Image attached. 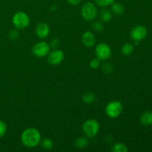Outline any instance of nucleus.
Here are the masks:
<instances>
[{"label":"nucleus","mask_w":152,"mask_h":152,"mask_svg":"<svg viewBox=\"0 0 152 152\" xmlns=\"http://www.w3.org/2000/svg\"><path fill=\"white\" fill-rule=\"evenodd\" d=\"M99 65H100V60L98 58L93 59L90 62L91 68H93V69H96V68H99Z\"/></svg>","instance_id":"nucleus-24"},{"label":"nucleus","mask_w":152,"mask_h":152,"mask_svg":"<svg viewBox=\"0 0 152 152\" xmlns=\"http://www.w3.org/2000/svg\"><path fill=\"white\" fill-rule=\"evenodd\" d=\"M111 151L114 152H127L128 148L125 144L118 142V143L114 144L113 148H111Z\"/></svg>","instance_id":"nucleus-17"},{"label":"nucleus","mask_w":152,"mask_h":152,"mask_svg":"<svg viewBox=\"0 0 152 152\" xmlns=\"http://www.w3.org/2000/svg\"><path fill=\"white\" fill-rule=\"evenodd\" d=\"M123 110V104L121 102L117 100L111 101L108 102V105L105 107V114H107L108 117L110 118H117L121 114L122 111Z\"/></svg>","instance_id":"nucleus-3"},{"label":"nucleus","mask_w":152,"mask_h":152,"mask_svg":"<svg viewBox=\"0 0 152 152\" xmlns=\"http://www.w3.org/2000/svg\"><path fill=\"white\" fill-rule=\"evenodd\" d=\"M41 145L44 149L50 150L53 147V142L50 138H45L41 141Z\"/></svg>","instance_id":"nucleus-19"},{"label":"nucleus","mask_w":152,"mask_h":152,"mask_svg":"<svg viewBox=\"0 0 152 152\" xmlns=\"http://www.w3.org/2000/svg\"><path fill=\"white\" fill-rule=\"evenodd\" d=\"M12 22L13 25L18 29H25L29 25L30 18L25 12L19 11L13 16Z\"/></svg>","instance_id":"nucleus-4"},{"label":"nucleus","mask_w":152,"mask_h":152,"mask_svg":"<svg viewBox=\"0 0 152 152\" xmlns=\"http://www.w3.org/2000/svg\"><path fill=\"white\" fill-rule=\"evenodd\" d=\"M96 56L99 60H106L111 56V48L106 43H99L96 47Z\"/></svg>","instance_id":"nucleus-7"},{"label":"nucleus","mask_w":152,"mask_h":152,"mask_svg":"<svg viewBox=\"0 0 152 152\" xmlns=\"http://www.w3.org/2000/svg\"><path fill=\"white\" fill-rule=\"evenodd\" d=\"M81 14L85 20L93 21L97 16V9L94 3L86 2L82 7Z\"/></svg>","instance_id":"nucleus-5"},{"label":"nucleus","mask_w":152,"mask_h":152,"mask_svg":"<svg viewBox=\"0 0 152 152\" xmlns=\"http://www.w3.org/2000/svg\"><path fill=\"white\" fill-rule=\"evenodd\" d=\"M97 5L100 7H106V6L111 5L114 2V0H95Z\"/></svg>","instance_id":"nucleus-21"},{"label":"nucleus","mask_w":152,"mask_h":152,"mask_svg":"<svg viewBox=\"0 0 152 152\" xmlns=\"http://www.w3.org/2000/svg\"><path fill=\"white\" fill-rule=\"evenodd\" d=\"M134 47L132 44L131 43H126L123 45L121 48V52L123 54L126 55V56H129L131 55L134 51Z\"/></svg>","instance_id":"nucleus-16"},{"label":"nucleus","mask_w":152,"mask_h":152,"mask_svg":"<svg viewBox=\"0 0 152 152\" xmlns=\"http://www.w3.org/2000/svg\"><path fill=\"white\" fill-rule=\"evenodd\" d=\"M147 34H148V31L145 26L137 25L134 27L131 31L130 37L135 44H138L139 42L143 40L147 37Z\"/></svg>","instance_id":"nucleus-6"},{"label":"nucleus","mask_w":152,"mask_h":152,"mask_svg":"<svg viewBox=\"0 0 152 152\" xmlns=\"http://www.w3.org/2000/svg\"><path fill=\"white\" fill-rule=\"evenodd\" d=\"M67 1L71 5H77L81 2L82 0H67Z\"/></svg>","instance_id":"nucleus-27"},{"label":"nucleus","mask_w":152,"mask_h":152,"mask_svg":"<svg viewBox=\"0 0 152 152\" xmlns=\"http://www.w3.org/2000/svg\"><path fill=\"white\" fill-rule=\"evenodd\" d=\"M83 102L86 104H91L95 101V95L92 92H88L83 96Z\"/></svg>","instance_id":"nucleus-18"},{"label":"nucleus","mask_w":152,"mask_h":152,"mask_svg":"<svg viewBox=\"0 0 152 152\" xmlns=\"http://www.w3.org/2000/svg\"><path fill=\"white\" fill-rule=\"evenodd\" d=\"M59 45V41L58 39H53L51 42H50V45L53 48H56L58 47Z\"/></svg>","instance_id":"nucleus-25"},{"label":"nucleus","mask_w":152,"mask_h":152,"mask_svg":"<svg viewBox=\"0 0 152 152\" xmlns=\"http://www.w3.org/2000/svg\"><path fill=\"white\" fill-rule=\"evenodd\" d=\"M21 142L27 148H35L41 142V134L35 128H28L22 132Z\"/></svg>","instance_id":"nucleus-1"},{"label":"nucleus","mask_w":152,"mask_h":152,"mask_svg":"<svg viewBox=\"0 0 152 152\" xmlns=\"http://www.w3.org/2000/svg\"><path fill=\"white\" fill-rule=\"evenodd\" d=\"M18 37V32L15 30H13L10 32V38L11 39H15L16 38H17Z\"/></svg>","instance_id":"nucleus-26"},{"label":"nucleus","mask_w":152,"mask_h":152,"mask_svg":"<svg viewBox=\"0 0 152 152\" xmlns=\"http://www.w3.org/2000/svg\"><path fill=\"white\" fill-rule=\"evenodd\" d=\"M82 42L87 48H91L95 44V36L91 31H86L82 36Z\"/></svg>","instance_id":"nucleus-11"},{"label":"nucleus","mask_w":152,"mask_h":152,"mask_svg":"<svg viewBox=\"0 0 152 152\" xmlns=\"http://www.w3.org/2000/svg\"><path fill=\"white\" fill-rule=\"evenodd\" d=\"M124 6L120 2H114L111 4V10L112 13L116 15H121L124 13Z\"/></svg>","instance_id":"nucleus-14"},{"label":"nucleus","mask_w":152,"mask_h":152,"mask_svg":"<svg viewBox=\"0 0 152 152\" xmlns=\"http://www.w3.org/2000/svg\"><path fill=\"white\" fill-rule=\"evenodd\" d=\"M99 16L102 22H108L112 19V12L107 9H102L99 13Z\"/></svg>","instance_id":"nucleus-13"},{"label":"nucleus","mask_w":152,"mask_h":152,"mask_svg":"<svg viewBox=\"0 0 152 152\" xmlns=\"http://www.w3.org/2000/svg\"><path fill=\"white\" fill-rule=\"evenodd\" d=\"M65 54L61 50H54L49 53L48 61L52 65H58L64 60Z\"/></svg>","instance_id":"nucleus-9"},{"label":"nucleus","mask_w":152,"mask_h":152,"mask_svg":"<svg viewBox=\"0 0 152 152\" xmlns=\"http://www.w3.org/2000/svg\"><path fill=\"white\" fill-rule=\"evenodd\" d=\"M7 132V125L4 121L0 120V138L4 137Z\"/></svg>","instance_id":"nucleus-22"},{"label":"nucleus","mask_w":152,"mask_h":152,"mask_svg":"<svg viewBox=\"0 0 152 152\" xmlns=\"http://www.w3.org/2000/svg\"><path fill=\"white\" fill-rule=\"evenodd\" d=\"M74 144H75V146L77 148L82 149V148H85L86 146H88V139L86 137H80L77 138Z\"/></svg>","instance_id":"nucleus-15"},{"label":"nucleus","mask_w":152,"mask_h":152,"mask_svg":"<svg viewBox=\"0 0 152 152\" xmlns=\"http://www.w3.org/2000/svg\"><path fill=\"white\" fill-rule=\"evenodd\" d=\"M91 28L95 32H101L103 31V25L99 21H95L91 23Z\"/></svg>","instance_id":"nucleus-20"},{"label":"nucleus","mask_w":152,"mask_h":152,"mask_svg":"<svg viewBox=\"0 0 152 152\" xmlns=\"http://www.w3.org/2000/svg\"><path fill=\"white\" fill-rule=\"evenodd\" d=\"M50 33L48 25L45 22H39L36 27V34L39 38H46Z\"/></svg>","instance_id":"nucleus-10"},{"label":"nucleus","mask_w":152,"mask_h":152,"mask_svg":"<svg viewBox=\"0 0 152 152\" xmlns=\"http://www.w3.org/2000/svg\"><path fill=\"white\" fill-rule=\"evenodd\" d=\"M140 123L143 126H148L152 125V111H146L141 115Z\"/></svg>","instance_id":"nucleus-12"},{"label":"nucleus","mask_w":152,"mask_h":152,"mask_svg":"<svg viewBox=\"0 0 152 152\" xmlns=\"http://www.w3.org/2000/svg\"><path fill=\"white\" fill-rule=\"evenodd\" d=\"M50 51V45L45 42H39L33 46L32 53L37 57H45Z\"/></svg>","instance_id":"nucleus-8"},{"label":"nucleus","mask_w":152,"mask_h":152,"mask_svg":"<svg viewBox=\"0 0 152 152\" xmlns=\"http://www.w3.org/2000/svg\"><path fill=\"white\" fill-rule=\"evenodd\" d=\"M113 69H114V68L109 63H104L102 66V71L105 74H109V73L112 72Z\"/></svg>","instance_id":"nucleus-23"},{"label":"nucleus","mask_w":152,"mask_h":152,"mask_svg":"<svg viewBox=\"0 0 152 152\" xmlns=\"http://www.w3.org/2000/svg\"><path fill=\"white\" fill-rule=\"evenodd\" d=\"M99 128L100 126L97 120L91 119L83 123V132L88 137H94L99 133Z\"/></svg>","instance_id":"nucleus-2"}]
</instances>
